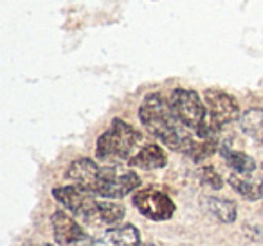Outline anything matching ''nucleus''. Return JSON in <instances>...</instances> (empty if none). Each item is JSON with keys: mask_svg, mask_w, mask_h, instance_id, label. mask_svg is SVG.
<instances>
[{"mask_svg": "<svg viewBox=\"0 0 263 246\" xmlns=\"http://www.w3.org/2000/svg\"><path fill=\"white\" fill-rule=\"evenodd\" d=\"M200 181L204 185H208V187L215 189V191H218V189L223 187L222 176H220V174L216 173L215 167H211V166H204L200 169Z\"/></svg>", "mask_w": 263, "mask_h": 246, "instance_id": "nucleus-17", "label": "nucleus"}, {"mask_svg": "<svg viewBox=\"0 0 263 246\" xmlns=\"http://www.w3.org/2000/svg\"><path fill=\"white\" fill-rule=\"evenodd\" d=\"M101 169H103V166H98L94 160L78 158L67 167L65 178L72 181L76 187L83 189V191L96 196L99 180H101Z\"/></svg>", "mask_w": 263, "mask_h": 246, "instance_id": "nucleus-9", "label": "nucleus"}, {"mask_svg": "<svg viewBox=\"0 0 263 246\" xmlns=\"http://www.w3.org/2000/svg\"><path fill=\"white\" fill-rule=\"evenodd\" d=\"M240 128L247 137L263 146V108H249L241 113Z\"/></svg>", "mask_w": 263, "mask_h": 246, "instance_id": "nucleus-13", "label": "nucleus"}, {"mask_svg": "<svg viewBox=\"0 0 263 246\" xmlns=\"http://www.w3.org/2000/svg\"><path fill=\"white\" fill-rule=\"evenodd\" d=\"M139 119L144 130L172 151L187 155L197 140V135L175 115L168 99L157 92L143 99L139 106Z\"/></svg>", "mask_w": 263, "mask_h": 246, "instance_id": "nucleus-1", "label": "nucleus"}, {"mask_svg": "<svg viewBox=\"0 0 263 246\" xmlns=\"http://www.w3.org/2000/svg\"><path fill=\"white\" fill-rule=\"evenodd\" d=\"M204 209L211 214L213 217H216L222 223H234L238 217V209L236 203L226 198H216V196H208L204 199Z\"/></svg>", "mask_w": 263, "mask_h": 246, "instance_id": "nucleus-12", "label": "nucleus"}, {"mask_svg": "<svg viewBox=\"0 0 263 246\" xmlns=\"http://www.w3.org/2000/svg\"><path fill=\"white\" fill-rule=\"evenodd\" d=\"M204 102L208 106L209 119L218 128L233 124L234 120H240L241 117L240 105L227 92L220 90V88H208L204 92Z\"/></svg>", "mask_w": 263, "mask_h": 246, "instance_id": "nucleus-7", "label": "nucleus"}, {"mask_svg": "<svg viewBox=\"0 0 263 246\" xmlns=\"http://www.w3.org/2000/svg\"><path fill=\"white\" fill-rule=\"evenodd\" d=\"M105 239L112 246H141V234L134 224L126 223L105 232Z\"/></svg>", "mask_w": 263, "mask_h": 246, "instance_id": "nucleus-15", "label": "nucleus"}, {"mask_svg": "<svg viewBox=\"0 0 263 246\" xmlns=\"http://www.w3.org/2000/svg\"><path fill=\"white\" fill-rule=\"evenodd\" d=\"M44 246H52V244H44ZM60 246V244H58Z\"/></svg>", "mask_w": 263, "mask_h": 246, "instance_id": "nucleus-19", "label": "nucleus"}, {"mask_svg": "<svg viewBox=\"0 0 263 246\" xmlns=\"http://www.w3.org/2000/svg\"><path fill=\"white\" fill-rule=\"evenodd\" d=\"M141 140L143 137L132 124L123 119H114L108 130L103 131L96 142V158L105 163H128V160L139 151L137 148Z\"/></svg>", "mask_w": 263, "mask_h": 246, "instance_id": "nucleus-2", "label": "nucleus"}, {"mask_svg": "<svg viewBox=\"0 0 263 246\" xmlns=\"http://www.w3.org/2000/svg\"><path fill=\"white\" fill-rule=\"evenodd\" d=\"M220 155H222V158L226 160V163L234 173H256V169H258L256 160L243 151H236V149L222 146L220 148Z\"/></svg>", "mask_w": 263, "mask_h": 246, "instance_id": "nucleus-14", "label": "nucleus"}, {"mask_svg": "<svg viewBox=\"0 0 263 246\" xmlns=\"http://www.w3.org/2000/svg\"><path fill=\"white\" fill-rule=\"evenodd\" d=\"M126 210L121 203L110 201V199H99V210H98V223L105 224H116L124 217Z\"/></svg>", "mask_w": 263, "mask_h": 246, "instance_id": "nucleus-16", "label": "nucleus"}, {"mask_svg": "<svg viewBox=\"0 0 263 246\" xmlns=\"http://www.w3.org/2000/svg\"><path fill=\"white\" fill-rule=\"evenodd\" d=\"M83 246H112L108 241H101V239H88L87 242H83Z\"/></svg>", "mask_w": 263, "mask_h": 246, "instance_id": "nucleus-18", "label": "nucleus"}, {"mask_svg": "<svg viewBox=\"0 0 263 246\" xmlns=\"http://www.w3.org/2000/svg\"><path fill=\"white\" fill-rule=\"evenodd\" d=\"M141 187V178L136 171L123 169L116 163L103 166L101 180H99L96 196L106 199H121L124 196L136 192Z\"/></svg>", "mask_w": 263, "mask_h": 246, "instance_id": "nucleus-4", "label": "nucleus"}, {"mask_svg": "<svg viewBox=\"0 0 263 246\" xmlns=\"http://www.w3.org/2000/svg\"><path fill=\"white\" fill-rule=\"evenodd\" d=\"M168 163V155L159 144H146L139 148V151L128 160V166L137 167V169L144 171H154L162 169Z\"/></svg>", "mask_w": 263, "mask_h": 246, "instance_id": "nucleus-11", "label": "nucleus"}, {"mask_svg": "<svg viewBox=\"0 0 263 246\" xmlns=\"http://www.w3.org/2000/svg\"><path fill=\"white\" fill-rule=\"evenodd\" d=\"M236 194L249 201H258L263 198V178L256 173H231L227 178Z\"/></svg>", "mask_w": 263, "mask_h": 246, "instance_id": "nucleus-10", "label": "nucleus"}, {"mask_svg": "<svg viewBox=\"0 0 263 246\" xmlns=\"http://www.w3.org/2000/svg\"><path fill=\"white\" fill-rule=\"evenodd\" d=\"M132 203L141 216L152 221H168L173 217L177 207L166 192L159 189H141L132 196Z\"/></svg>", "mask_w": 263, "mask_h": 246, "instance_id": "nucleus-6", "label": "nucleus"}, {"mask_svg": "<svg viewBox=\"0 0 263 246\" xmlns=\"http://www.w3.org/2000/svg\"><path fill=\"white\" fill-rule=\"evenodd\" d=\"M168 101L180 122L186 128H190L195 135L209 120L208 106H205V102H202L200 95L191 88H175L170 94Z\"/></svg>", "mask_w": 263, "mask_h": 246, "instance_id": "nucleus-3", "label": "nucleus"}, {"mask_svg": "<svg viewBox=\"0 0 263 246\" xmlns=\"http://www.w3.org/2000/svg\"><path fill=\"white\" fill-rule=\"evenodd\" d=\"M52 196L62 207H65L72 216L87 221V223H98V210L99 199L94 198V194L76 187V185H63V187L52 189Z\"/></svg>", "mask_w": 263, "mask_h": 246, "instance_id": "nucleus-5", "label": "nucleus"}, {"mask_svg": "<svg viewBox=\"0 0 263 246\" xmlns=\"http://www.w3.org/2000/svg\"><path fill=\"white\" fill-rule=\"evenodd\" d=\"M51 224L52 232H54V239L60 246H76L90 239L85 228L74 219V216L67 214L65 210H56L51 216Z\"/></svg>", "mask_w": 263, "mask_h": 246, "instance_id": "nucleus-8", "label": "nucleus"}]
</instances>
